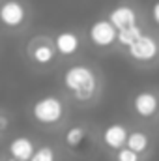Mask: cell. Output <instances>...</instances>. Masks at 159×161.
Here are the masks:
<instances>
[{
    "label": "cell",
    "mask_w": 159,
    "mask_h": 161,
    "mask_svg": "<svg viewBox=\"0 0 159 161\" xmlns=\"http://www.w3.org/2000/svg\"><path fill=\"white\" fill-rule=\"evenodd\" d=\"M28 21V9L23 0L0 2V25L8 30H21Z\"/></svg>",
    "instance_id": "obj_4"
},
{
    "label": "cell",
    "mask_w": 159,
    "mask_h": 161,
    "mask_svg": "<svg viewBox=\"0 0 159 161\" xmlns=\"http://www.w3.org/2000/svg\"><path fill=\"white\" fill-rule=\"evenodd\" d=\"M30 161H56V152H54L52 146L43 144V146H40V148L34 150Z\"/></svg>",
    "instance_id": "obj_15"
},
{
    "label": "cell",
    "mask_w": 159,
    "mask_h": 161,
    "mask_svg": "<svg viewBox=\"0 0 159 161\" xmlns=\"http://www.w3.org/2000/svg\"><path fill=\"white\" fill-rule=\"evenodd\" d=\"M52 43H54L56 54H60L64 58H71V56H75L80 51V38H79V34L73 32V30L58 32L52 38Z\"/></svg>",
    "instance_id": "obj_9"
},
{
    "label": "cell",
    "mask_w": 159,
    "mask_h": 161,
    "mask_svg": "<svg viewBox=\"0 0 159 161\" xmlns=\"http://www.w3.org/2000/svg\"><path fill=\"white\" fill-rule=\"evenodd\" d=\"M26 53H28V58L36 66H41V68H47L56 60L54 43L49 38H34L32 41H28Z\"/></svg>",
    "instance_id": "obj_7"
},
{
    "label": "cell",
    "mask_w": 159,
    "mask_h": 161,
    "mask_svg": "<svg viewBox=\"0 0 159 161\" xmlns=\"http://www.w3.org/2000/svg\"><path fill=\"white\" fill-rule=\"evenodd\" d=\"M125 54L139 64H152L159 56V40L152 34L142 32L139 40L125 49Z\"/></svg>",
    "instance_id": "obj_3"
},
{
    "label": "cell",
    "mask_w": 159,
    "mask_h": 161,
    "mask_svg": "<svg viewBox=\"0 0 159 161\" xmlns=\"http://www.w3.org/2000/svg\"><path fill=\"white\" fill-rule=\"evenodd\" d=\"M6 161H15V159H13V158H8V159H6Z\"/></svg>",
    "instance_id": "obj_19"
},
{
    "label": "cell",
    "mask_w": 159,
    "mask_h": 161,
    "mask_svg": "<svg viewBox=\"0 0 159 161\" xmlns=\"http://www.w3.org/2000/svg\"><path fill=\"white\" fill-rule=\"evenodd\" d=\"M133 113L142 120H152L159 114V94L154 90H140L131 101Z\"/></svg>",
    "instance_id": "obj_6"
},
{
    "label": "cell",
    "mask_w": 159,
    "mask_h": 161,
    "mask_svg": "<svg viewBox=\"0 0 159 161\" xmlns=\"http://www.w3.org/2000/svg\"><path fill=\"white\" fill-rule=\"evenodd\" d=\"M86 137H88V129L84 125H71L64 133V144L68 148H73L75 150V148H80L84 144Z\"/></svg>",
    "instance_id": "obj_13"
},
{
    "label": "cell",
    "mask_w": 159,
    "mask_h": 161,
    "mask_svg": "<svg viewBox=\"0 0 159 161\" xmlns=\"http://www.w3.org/2000/svg\"><path fill=\"white\" fill-rule=\"evenodd\" d=\"M127 135H129L127 127H125L123 124H120V122H114V124H109V125L103 129V135H101V137H103V142H105L107 148L118 152L120 148L125 146Z\"/></svg>",
    "instance_id": "obj_10"
},
{
    "label": "cell",
    "mask_w": 159,
    "mask_h": 161,
    "mask_svg": "<svg viewBox=\"0 0 159 161\" xmlns=\"http://www.w3.org/2000/svg\"><path fill=\"white\" fill-rule=\"evenodd\" d=\"M116 38H118V30L112 26V23L107 17L96 19L88 28V40L97 49H111L112 45H116Z\"/></svg>",
    "instance_id": "obj_5"
},
{
    "label": "cell",
    "mask_w": 159,
    "mask_h": 161,
    "mask_svg": "<svg viewBox=\"0 0 159 161\" xmlns=\"http://www.w3.org/2000/svg\"><path fill=\"white\" fill-rule=\"evenodd\" d=\"M150 17H152V23L159 26V0H156L154 4H152V8H150Z\"/></svg>",
    "instance_id": "obj_17"
},
{
    "label": "cell",
    "mask_w": 159,
    "mask_h": 161,
    "mask_svg": "<svg viewBox=\"0 0 159 161\" xmlns=\"http://www.w3.org/2000/svg\"><path fill=\"white\" fill-rule=\"evenodd\" d=\"M116 161H140V156L137 152L129 150L127 146H123L116 152Z\"/></svg>",
    "instance_id": "obj_16"
},
{
    "label": "cell",
    "mask_w": 159,
    "mask_h": 161,
    "mask_svg": "<svg viewBox=\"0 0 159 161\" xmlns=\"http://www.w3.org/2000/svg\"><path fill=\"white\" fill-rule=\"evenodd\" d=\"M6 127H8V118L4 114H0V131H4Z\"/></svg>",
    "instance_id": "obj_18"
},
{
    "label": "cell",
    "mask_w": 159,
    "mask_h": 161,
    "mask_svg": "<svg viewBox=\"0 0 159 161\" xmlns=\"http://www.w3.org/2000/svg\"><path fill=\"white\" fill-rule=\"evenodd\" d=\"M107 19L112 23V26H114L118 32L129 28V26L139 25V13H137V9H135L131 4H116V6L109 11Z\"/></svg>",
    "instance_id": "obj_8"
},
{
    "label": "cell",
    "mask_w": 159,
    "mask_h": 161,
    "mask_svg": "<svg viewBox=\"0 0 159 161\" xmlns=\"http://www.w3.org/2000/svg\"><path fill=\"white\" fill-rule=\"evenodd\" d=\"M142 32H144V30H142L140 25H135V26H129V28H125V30H120L118 38H116V45H120L122 49H127V47H131L135 41L140 38Z\"/></svg>",
    "instance_id": "obj_14"
},
{
    "label": "cell",
    "mask_w": 159,
    "mask_h": 161,
    "mask_svg": "<svg viewBox=\"0 0 159 161\" xmlns=\"http://www.w3.org/2000/svg\"><path fill=\"white\" fill-rule=\"evenodd\" d=\"M30 116L32 120L40 125H56L64 120L66 116V103L60 96L56 94H47L38 97L32 107H30Z\"/></svg>",
    "instance_id": "obj_2"
},
{
    "label": "cell",
    "mask_w": 159,
    "mask_h": 161,
    "mask_svg": "<svg viewBox=\"0 0 159 161\" xmlns=\"http://www.w3.org/2000/svg\"><path fill=\"white\" fill-rule=\"evenodd\" d=\"M125 146H127L129 150L137 152L139 156H142V154H146V152L150 150V137H148L144 131H139V129L129 131L127 141H125Z\"/></svg>",
    "instance_id": "obj_12"
},
{
    "label": "cell",
    "mask_w": 159,
    "mask_h": 161,
    "mask_svg": "<svg viewBox=\"0 0 159 161\" xmlns=\"http://www.w3.org/2000/svg\"><path fill=\"white\" fill-rule=\"evenodd\" d=\"M34 150H36L34 141L30 137H25V135L11 139L9 144H8V154L15 161H30Z\"/></svg>",
    "instance_id": "obj_11"
},
{
    "label": "cell",
    "mask_w": 159,
    "mask_h": 161,
    "mask_svg": "<svg viewBox=\"0 0 159 161\" xmlns=\"http://www.w3.org/2000/svg\"><path fill=\"white\" fill-rule=\"evenodd\" d=\"M64 90L79 103H90L99 94V75L94 66L77 62L66 68L62 75Z\"/></svg>",
    "instance_id": "obj_1"
}]
</instances>
